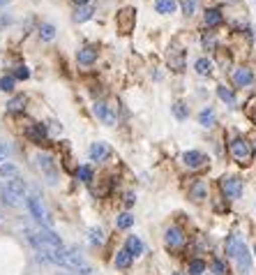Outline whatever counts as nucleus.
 I'll use <instances>...</instances> for the list:
<instances>
[{
	"label": "nucleus",
	"instance_id": "f257e3e1",
	"mask_svg": "<svg viewBox=\"0 0 256 275\" xmlns=\"http://www.w3.org/2000/svg\"><path fill=\"white\" fill-rule=\"evenodd\" d=\"M229 150H231V157H233L238 164H249L251 155H254V146L240 137L229 143Z\"/></svg>",
	"mask_w": 256,
	"mask_h": 275
},
{
	"label": "nucleus",
	"instance_id": "f03ea898",
	"mask_svg": "<svg viewBox=\"0 0 256 275\" xmlns=\"http://www.w3.org/2000/svg\"><path fill=\"white\" fill-rule=\"evenodd\" d=\"M65 268L74 270V273H79V275H93V266L88 264L81 254L74 252V250H67V254H65Z\"/></svg>",
	"mask_w": 256,
	"mask_h": 275
},
{
	"label": "nucleus",
	"instance_id": "7ed1b4c3",
	"mask_svg": "<svg viewBox=\"0 0 256 275\" xmlns=\"http://www.w3.org/2000/svg\"><path fill=\"white\" fill-rule=\"evenodd\" d=\"M26 206H28V210H30V215H33L39 225H44L46 229H51V225H53V222H51V217L46 215V210H44V206L39 204L37 197H26Z\"/></svg>",
	"mask_w": 256,
	"mask_h": 275
},
{
	"label": "nucleus",
	"instance_id": "20e7f679",
	"mask_svg": "<svg viewBox=\"0 0 256 275\" xmlns=\"http://www.w3.org/2000/svg\"><path fill=\"white\" fill-rule=\"evenodd\" d=\"M219 185H222V192L226 194V199H238L242 194V181L238 176H224Z\"/></svg>",
	"mask_w": 256,
	"mask_h": 275
},
{
	"label": "nucleus",
	"instance_id": "39448f33",
	"mask_svg": "<svg viewBox=\"0 0 256 275\" xmlns=\"http://www.w3.org/2000/svg\"><path fill=\"white\" fill-rule=\"evenodd\" d=\"M134 21H137V12L132 10V7H125V10L118 14V19H115V23H118V30L122 35H130L132 30H134Z\"/></svg>",
	"mask_w": 256,
	"mask_h": 275
},
{
	"label": "nucleus",
	"instance_id": "423d86ee",
	"mask_svg": "<svg viewBox=\"0 0 256 275\" xmlns=\"http://www.w3.org/2000/svg\"><path fill=\"white\" fill-rule=\"evenodd\" d=\"M35 162H37V169L42 171L44 176H46V181L49 183H55V164H53V157L46 153H39L37 157H35Z\"/></svg>",
	"mask_w": 256,
	"mask_h": 275
},
{
	"label": "nucleus",
	"instance_id": "0eeeda50",
	"mask_svg": "<svg viewBox=\"0 0 256 275\" xmlns=\"http://www.w3.org/2000/svg\"><path fill=\"white\" fill-rule=\"evenodd\" d=\"M235 266H238V273L240 275H249V270H251V254H249V250H247V245L242 243L238 248V252H235Z\"/></svg>",
	"mask_w": 256,
	"mask_h": 275
},
{
	"label": "nucleus",
	"instance_id": "6e6552de",
	"mask_svg": "<svg viewBox=\"0 0 256 275\" xmlns=\"http://www.w3.org/2000/svg\"><path fill=\"white\" fill-rule=\"evenodd\" d=\"M164 243H166V248L175 250V248H182L185 245V234L180 227H169V229L164 231Z\"/></svg>",
	"mask_w": 256,
	"mask_h": 275
},
{
	"label": "nucleus",
	"instance_id": "1a4fd4ad",
	"mask_svg": "<svg viewBox=\"0 0 256 275\" xmlns=\"http://www.w3.org/2000/svg\"><path fill=\"white\" fill-rule=\"evenodd\" d=\"M93 111L97 118H102V121L106 123V125H115V111H113V106H109L106 102H95Z\"/></svg>",
	"mask_w": 256,
	"mask_h": 275
},
{
	"label": "nucleus",
	"instance_id": "9d476101",
	"mask_svg": "<svg viewBox=\"0 0 256 275\" xmlns=\"http://www.w3.org/2000/svg\"><path fill=\"white\" fill-rule=\"evenodd\" d=\"M206 162H208L206 155L199 153V150H187V153L182 155V164H185L187 169H201Z\"/></svg>",
	"mask_w": 256,
	"mask_h": 275
},
{
	"label": "nucleus",
	"instance_id": "9b49d317",
	"mask_svg": "<svg viewBox=\"0 0 256 275\" xmlns=\"http://www.w3.org/2000/svg\"><path fill=\"white\" fill-rule=\"evenodd\" d=\"M88 155H90V160L93 162H104L111 155V148L106 146V143L99 141V143H93V146L88 148Z\"/></svg>",
	"mask_w": 256,
	"mask_h": 275
},
{
	"label": "nucleus",
	"instance_id": "f8f14e48",
	"mask_svg": "<svg viewBox=\"0 0 256 275\" xmlns=\"http://www.w3.org/2000/svg\"><path fill=\"white\" fill-rule=\"evenodd\" d=\"M251 81H254V74H251L249 67H238V70H233V83L235 86L245 88V86H249Z\"/></svg>",
	"mask_w": 256,
	"mask_h": 275
},
{
	"label": "nucleus",
	"instance_id": "ddd939ff",
	"mask_svg": "<svg viewBox=\"0 0 256 275\" xmlns=\"http://www.w3.org/2000/svg\"><path fill=\"white\" fill-rule=\"evenodd\" d=\"M26 134H28V139H33L35 143H44L46 141V125H42V123H33V125L26 130Z\"/></svg>",
	"mask_w": 256,
	"mask_h": 275
},
{
	"label": "nucleus",
	"instance_id": "4468645a",
	"mask_svg": "<svg viewBox=\"0 0 256 275\" xmlns=\"http://www.w3.org/2000/svg\"><path fill=\"white\" fill-rule=\"evenodd\" d=\"M0 199L5 201L7 206H12V208H17V206H21L23 204V197L21 194H17V192H12L7 185H3L0 187Z\"/></svg>",
	"mask_w": 256,
	"mask_h": 275
},
{
	"label": "nucleus",
	"instance_id": "2eb2a0df",
	"mask_svg": "<svg viewBox=\"0 0 256 275\" xmlns=\"http://www.w3.org/2000/svg\"><path fill=\"white\" fill-rule=\"evenodd\" d=\"M169 65H171V70H175V72H182L185 70V53L180 49H169Z\"/></svg>",
	"mask_w": 256,
	"mask_h": 275
},
{
	"label": "nucleus",
	"instance_id": "dca6fc26",
	"mask_svg": "<svg viewBox=\"0 0 256 275\" xmlns=\"http://www.w3.org/2000/svg\"><path fill=\"white\" fill-rule=\"evenodd\" d=\"M206 197H208V183L206 181H194V185L189 187V199L203 201Z\"/></svg>",
	"mask_w": 256,
	"mask_h": 275
},
{
	"label": "nucleus",
	"instance_id": "f3484780",
	"mask_svg": "<svg viewBox=\"0 0 256 275\" xmlns=\"http://www.w3.org/2000/svg\"><path fill=\"white\" fill-rule=\"evenodd\" d=\"M155 10L159 14H173L178 10V0H155Z\"/></svg>",
	"mask_w": 256,
	"mask_h": 275
},
{
	"label": "nucleus",
	"instance_id": "a211bd4d",
	"mask_svg": "<svg viewBox=\"0 0 256 275\" xmlns=\"http://www.w3.org/2000/svg\"><path fill=\"white\" fill-rule=\"evenodd\" d=\"M95 58H97V51H95L93 46H83L77 53V61L81 63V65H90V63H95Z\"/></svg>",
	"mask_w": 256,
	"mask_h": 275
},
{
	"label": "nucleus",
	"instance_id": "6ab92c4d",
	"mask_svg": "<svg viewBox=\"0 0 256 275\" xmlns=\"http://www.w3.org/2000/svg\"><path fill=\"white\" fill-rule=\"evenodd\" d=\"M132 254L127 252V250H120L118 254H115V259H113V264H115V268H120V270H125V268H130L132 266Z\"/></svg>",
	"mask_w": 256,
	"mask_h": 275
},
{
	"label": "nucleus",
	"instance_id": "aec40b11",
	"mask_svg": "<svg viewBox=\"0 0 256 275\" xmlns=\"http://www.w3.org/2000/svg\"><path fill=\"white\" fill-rule=\"evenodd\" d=\"M215 121H217V114H215V109H210V106L199 114V125H203V127H213Z\"/></svg>",
	"mask_w": 256,
	"mask_h": 275
},
{
	"label": "nucleus",
	"instance_id": "412c9836",
	"mask_svg": "<svg viewBox=\"0 0 256 275\" xmlns=\"http://www.w3.org/2000/svg\"><path fill=\"white\" fill-rule=\"evenodd\" d=\"M125 250L132 254V257H137V254H141V252H143V243H141V238H139V236H130V238H127Z\"/></svg>",
	"mask_w": 256,
	"mask_h": 275
},
{
	"label": "nucleus",
	"instance_id": "4be33fe9",
	"mask_svg": "<svg viewBox=\"0 0 256 275\" xmlns=\"http://www.w3.org/2000/svg\"><path fill=\"white\" fill-rule=\"evenodd\" d=\"M242 245V238L238 236V234H231L229 238H226V254H229L231 259L235 257V252H238V248Z\"/></svg>",
	"mask_w": 256,
	"mask_h": 275
},
{
	"label": "nucleus",
	"instance_id": "5701e85b",
	"mask_svg": "<svg viewBox=\"0 0 256 275\" xmlns=\"http://www.w3.org/2000/svg\"><path fill=\"white\" fill-rule=\"evenodd\" d=\"M194 70L201 74V77H210L213 74V61H208V58H199L194 63Z\"/></svg>",
	"mask_w": 256,
	"mask_h": 275
},
{
	"label": "nucleus",
	"instance_id": "b1692460",
	"mask_svg": "<svg viewBox=\"0 0 256 275\" xmlns=\"http://www.w3.org/2000/svg\"><path fill=\"white\" fill-rule=\"evenodd\" d=\"M26 109V97L23 95H17V97H12L10 102H7V111L10 114H19V111Z\"/></svg>",
	"mask_w": 256,
	"mask_h": 275
},
{
	"label": "nucleus",
	"instance_id": "393cba45",
	"mask_svg": "<svg viewBox=\"0 0 256 275\" xmlns=\"http://www.w3.org/2000/svg\"><path fill=\"white\" fill-rule=\"evenodd\" d=\"M93 7L90 5H81V7H77V12H74V21L77 23H83V21H88V19L93 17Z\"/></svg>",
	"mask_w": 256,
	"mask_h": 275
},
{
	"label": "nucleus",
	"instance_id": "a878e982",
	"mask_svg": "<svg viewBox=\"0 0 256 275\" xmlns=\"http://www.w3.org/2000/svg\"><path fill=\"white\" fill-rule=\"evenodd\" d=\"M0 176L7 178V181H12V178H19V169L12 162H3L0 164Z\"/></svg>",
	"mask_w": 256,
	"mask_h": 275
},
{
	"label": "nucleus",
	"instance_id": "bb28decb",
	"mask_svg": "<svg viewBox=\"0 0 256 275\" xmlns=\"http://www.w3.org/2000/svg\"><path fill=\"white\" fill-rule=\"evenodd\" d=\"M203 21H206L208 28L219 26V23H222V12H219V10H208V12H206V19H203Z\"/></svg>",
	"mask_w": 256,
	"mask_h": 275
},
{
	"label": "nucleus",
	"instance_id": "cd10ccee",
	"mask_svg": "<svg viewBox=\"0 0 256 275\" xmlns=\"http://www.w3.org/2000/svg\"><path fill=\"white\" fill-rule=\"evenodd\" d=\"M5 185L10 187L12 192H17V194H21V197H26V183H23L21 178H12V181H7Z\"/></svg>",
	"mask_w": 256,
	"mask_h": 275
},
{
	"label": "nucleus",
	"instance_id": "c85d7f7f",
	"mask_svg": "<svg viewBox=\"0 0 256 275\" xmlns=\"http://www.w3.org/2000/svg\"><path fill=\"white\" fill-rule=\"evenodd\" d=\"M39 37H42L44 42H51V39L55 37V28L51 26V23H42V26H39Z\"/></svg>",
	"mask_w": 256,
	"mask_h": 275
},
{
	"label": "nucleus",
	"instance_id": "c756f323",
	"mask_svg": "<svg viewBox=\"0 0 256 275\" xmlns=\"http://www.w3.org/2000/svg\"><path fill=\"white\" fill-rule=\"evenodd\" d=\"M217 95H219V99H222V102H226V104L235 106V95L231 93L229 88H224V86H219V88H217Z\"/></svg>",
	"mask_w": 256,
	"mask_h": 275
},
{
	"label": "nucleus",
	"instance_id": "7c9ffc66",
	"mask_svg": "<svg viewBox=\"0 0 256 275\" xmlns=\"http://www.w3.org/2000/svg\"><path fill=\"white\" fill-rule=\"evenodd\" d=\"M203 270H206V261H201V259H191L189 261V275H201Z\"/></svg>",
	"mask_w": 256,
	"mask_h": 275
},
{
	"label": "nucleus",
	"instance_id": "2f4dec72",
	"mask_svg": "<svg viewBox=\"0 0 256 275\" xmlns=\"http://www.w3.org/2000/svg\"><path fill=\"white\" fill-rule=\"evenodd\" d=\"M115 225H118L120 229H130V227L134 225V217H132L130 213H122V215H118V220H115Z\"/></svg>",
	"mask_w": 256,
	"mask_h": 275
},
{
	"label": "nucleus",
	"instance_id": "473e14b6",
	"mask_svg": "<svg viewBox=\"0 0 256 275\" xmlns=\"http://www.w3.org/2000/svg\"><path fill=\"white\" fill-rule=\"evenodd\" d=\"M197 0H180V7H182V12H185L187 17H191L194 12H197Z\"/></svg>",
	"mask_w": 256,
	"mask_h": 275
},
{
	"label": "nucleus",
	"instance_id": "72a5a7b5",
	"mask_svg": "<svg viewBox=\"0 0 256 275\" xmlns=\"http://www.w3.org/2000/svg\"><path fill=\"white\" fill-rule=\"evenodd\" d=\"M90 243H93V245H102L104 243V234L99 227H93V229H90Z\"/></svg>",
	"mask_w": 256,
	"mask_h": 275
},
{
	"label": "nucleus",
	"instance_id": "f704fd0d",
	"mask_svg": "<svg viewBox=\"0 0 256 275\" xmlns=\"http://www.w3.org/2000/svg\"><path fill=\"white\" fill-rule=\"evenodd\" d=\"M77 176L81 178L83 183H90V181H93V171H90V167H79V169H77Z\"/></svg>",
	"mask_w": 256,
	"mask_h": 275
},
{
	"label": "nucleus",
	"instance_id": "c9c22d12",
	"mask_svg": "<svg viewBox=\"0 0 256 275\" xmlns=\"http://www.w3.org/2000/svg\"><path fill=\"white\" fill-rule=\"evenodd\" d=\"M171 109H173L175 118H180V121H182V118H187V114H189V111H187V106L182 104V102H175V104L171 106Z\"/></svg>",
	"mask_w": 256,
	"mask_h": 275
},
{
	"label": "nucleus",
	"instance_id": "e433bc0d",
	"mask_svg": "<svg viewBox=\"0 0 256 275\" xmlns=\"http://www.w3.org/2000/svg\"><path fill=\"white\" fill-rule=\"evenodd\" d=\"M0 90L12 93V90H14V77H3L0 79Z\"/></svg>",
	"mask_w": 256,
	"mask_h": 275
},
{
	"label": "nucleus",
	"instance_id": "4c0bfd02",
	"mask_svg": "<svg viewBox=\"0 0 256 275\" xmlns=\"http://www.w3.org/2000/svg\"><path fill=\"white\" fill-rule=\"evenodd\" d=\"M213 273L215 275H226V264L222 259H213Z\"/></svg>",
	"mask_w": 256,
	"mask_h": 275
},
{
	"label": "nucleus",
	"instance_id": "58836bf2",
	"mask_svg": "<svg viewBox=\"0 0 256 275\" xmlns=\"http://www.w3.org/2000/svg\"><path fill=\"white\" fill-rule=\"evenodd\" d=\"M203 46H206V49H215V46H217V39H215L213 35H203Z\"/></svg>",
	"mask_w": 256,
	"mask_h": 275
},
{
	"label": "nucleus",
	"instance_id": "ea45409f",
	"mask_svg": "<svg viewBox=\"0 0 256 275\" xmlns=\"http://www.w3.org/2000/svg\"><path fill=\"white\" fill-rule=\"evenodd\" d=\"M10 146H7V141H3V139H0V160H5L7 155H10Z\"/></svg>",
	"mask_w": 256,
	"mask_h": 275
},
{
	"label": "nucleus",
	"instance_id": "a19ab883",
	"mask_svg": "<svg viewBox=\"0 0 256 275\" xmlns=\"http://www.w3.org/2000/svg\"><path fill=\"white\" fill-rule=\"evenodd\" d=\"M28 77H30V72H28V67H26V65L17 67V79H28Z\"/></svg>",
	"mask_w": 256,
	"mask_h": 275
},
{
	"label": "nucleus",
	"instance_id": "79ce46f5",
	"mask_svg": "<svg viewBox=\"0 0 256 275\" xmlns=\"http://www.w3.org/2000/svg\"><path fill=\"white\" fill-rule=\"evenodd\" d=\"M134 201H137V194H134V192H127V194H125V204L132 206Z\"/></svg>",
	"mask_w": 256,
	"mask_h": 275
},
{
	"label": "nucleus",
	"instance_id": "37998d69",
	"mask_svg": "<svg viewBox=\"0 0 256 275\" xmlns=\"http://www.w3.org/2000/svg\"><path fill=\"white\" fill-rule=\"evenodd\" d=\"M72 3H77V5H79V7H81V5H86L88 0H72Z\"/></svg>",
	"mask_w": 256,
	"mask_h": 275
},
{
	"label": "nucleus",
	"instance_id": "c03bdc74",
	"mask_svg": "<svg viewBox=\"0 0 256 275\" xmlns=\"http://www.w3.org/2000/svg\"><path fill=\"white\" fill-rule=\"evenodd\" d=\"M251 121H254V125H256V109L251 111Z\"/></svg>",
	"mask_w": 256,
	"mask_h": 275
},
{
	"label": "nucleus",
	"instance_id": "a18cd8bd",
	"mask_svg": "<svg viewBox=\"0 0 256 275\" xmlns=\"http://www.w3.org/2000/svg\"><path fill=\"white\" fill-rule=\"evenodd\" d=\"M7 3H10V0H0V7H5Z\"/></svg>",
	"mask_w": 256,
	"mask_h": 275
},
{
	"label": "nucleus",
	"instance_id": "49530a36",
	"mask_svg": "<svg viewBox=\"0 0 256 275\" xmlns=\"http://www.w3.org/2000/svg\"><path fill=\"white\" fill-rule=\"evenodd\" d=\"M3 222H5V215H3V213H0V225H3Z\"/></svg>",
	"mask_w": 256,
	"mask_h": 275
},
{
	"label": "nucleus",
	"instance_id": "de8ad7c7",
	"mask_svg": "<svg viewBox=\"0 0 256 275\" xmlns=\"http://www.w3.org/2000/svg\"><path fill=\"white\" fill-rule=\"evenodd\" d=\"M254 153H256V141H254Z\"/></svg>",
	"mask_w": 256,
	"mask_h": 275
},
{
	"label": "nucleus",
	"instance_id": "09e8293b",
	"mask_svg": "<svg viewBox=\"0 0 256 275\" xmlns=\"http://www.w3.org/2000/svg\"><path fill=\"white\" fill-rule=\"evenodd\" d=\"M229 3H238V0H229Z\"/></svg>",
	"mask_w": 256,
	"mask_h": 275
},
{
	"label": "nucleus",
	"instance_id": "8fccbe9b",
	"mask_svg": "<svg viewBox=\"0 0 256 275\" xmlns=\"http://www.w3.org/2000/svg\"><path fill=\"white\" fill-rule=\"evenodd\" d=\"M254 252H256V248H254Z\"/></svg>",
	"mask_w": 256,
	"mask_h": 275
},
{
	"label": "nucleus",
	"instance_id": "3c124183",
	"mask_svg": "<svg viewBox=\"0 0 256 275\" xmlns=\"http://www.w3.org/2000/svg\"><path fill=\"white\" fill-rule=\"evenodd\" d=\"M60 275H62V273H60Z\"/></svg>",
	"mask_w": 256,
	"mask_h": 275
}]
</instances>
